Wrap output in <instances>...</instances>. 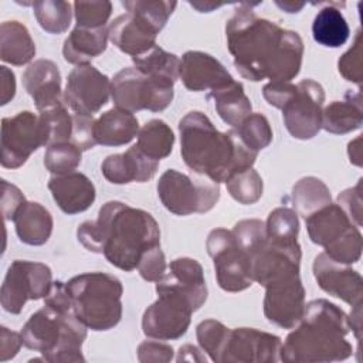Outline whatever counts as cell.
Masks as SVG:
<instances>
[{
    "label": "cell",
    "instance_id": "6da1fadb",
    "mask_svg": "<svg viewBox=\"0 0 363 363\" xmlns=\"http://www.w3.org/2000/svg\"><path fill=\"white\" fill-rule=\"evenodd\" d=\"M227 48L234 67L248 81L291 82L302 67L303 41L296 31L258 17L242 3L225 23Z\"/></svg>",
    "mask_w": 363,
    "mask_h": 363
},
{
    "label": "cell",
    "instance_id": "7a4b0ae2",
    "mask_svg": "<svg viewBox=\"0 0 363 363\" xmlns=\"http://www.w3.org/2000/svg\"><path fill=\"white\" fill-rule=\"evenodd\" d=\"M77 238L88 251L104 254L109 264L130 272L147 250L160 245V228L150 213L122 201H108L95 221L78 227Z\"/></svg>",
    "mask_w": 363,
    "mask_h": 363
},
{
    "label": "cell",
    "instance_id": "3957f363",
    "mask_svg": "<svg viewBox=\"0 0 363 363\" xmlns=\"http://www.w3.org/2000/svg\"><path fill=\"white\" fill-rule=\"evenodd\" d=\"M179 133L180 153L186 166L218 184L252 167L258 156L240 140L234 129L220 132L200 111H191L180 119Z\"/></svg>",
    "mask_w": 363,
    "mask_h": 363
},
{
    "label": "cell",
    "instance_id": "277c9868",
    "mask_svg": "<svg viewBox=\"0 0 363 363\" xmlns=\"http://www.w3.org/2000/svg\"><path fill=\"white\" fill-rule=\"evenodd\" d=\"M281 349V362L329 363L352 356L353 347L346 336L352 332L349 316L328 299L305 303L302 319Z\"/></svg>",
    "mask_w": 363,
    "mask_h": 363
},
{
    "label": "cell",
    "instance_id": "5b68a950",
    "mask_svg": "<svg viewBox=\"0 0 363 363\" xmlns=\"http://www.w3.org/2000/svg\"><path fill=\"white\" fill-rule=\"evenodd\" d=\"M20 335L23 345L41 353L44 362H85L82 343L86 337V326L72 311L57 312L44 305L28 318Z\"/></svg>",
    "mask_w": 363,
    "mask_h": 363
},
{
    "label": "cell",
    "instance_id": "8992f818",
    "mask_svg": "<svg viewBox=\"0 0 363 363\" xmlns=\"http://www.w3.org/2000/svg\"><path fill=\"white\" fill-rule=\"evenodd\" d=\"M72 312L91 330H109L122 318V282L106 272H85L65 282Z\"/></svg>",
    "mask_w": 363,
    "mask_h": 363
},
{
    "label": "cell",
    "instance_id": "52a82bcc",
    "mask_svg": "<svg viewBox=\"0 0 363 363\" xmlns=\"http://www.w3.org/2000/svg\"><path fill=\"white\" fill-rule=\"evenodd\" d=\"M174 81L147 75L135 67L121 69L111 82V96L116 108L138 112L147 109L152 112L164 111L173 101Z\"/></svg>",
    "mask_w": 363,
    "mask_h": 363
},
{
    "label": "cell",
    "instance_id": "ba28073f",
    "mask_svg": "<svg viewBox=\"0 0 363 363\" xmlns=\"http://www.w3.org/2000/svg\"><path fill=\"white\" fill-rule=\"evenodd\" d=\"M157 196L162 204L176 216L207 213L220 199V184L206 176L193 179L169 169L157 182Z\"/></svg>",
    "mask_w": 363,
    "mask_h": 363
},
{
    "label": "cell",
    "instance_id": "9c48e42d",
    "mask_svg": "<svg viewBox=\"0 0 363 363\" xmlns=\"http://www.w3.org/2000/svg\"><path fill=\"white\" fill-rule=\"evenodd\" d=\"M52 286V272L48 265L27 259H14L7 268L0 289L1 308L18 315L26 302L45 298Z\"/></svg>",
    "mask_w": 363,
    "mask_h": 363
},
{
    "label": "cell",
    "instance_id": "30bf717a",
    "mask_svg": "<svg viewBox=\"0 0 363 363\" xmlns=\"http://www.w3.org/2000/svg\"><path fill=\"white\" fill-rule=\"evenodd\" d=\"M207 252L213 259L217 284L227 292H241L254 282L251 261L235 241L233 231L214 228L206 241Z\"/></svg>",
    "mask_w": 363,
    "mask_h": 363
},
{
    "label": "cell",
    "instance_id": "8fae6325",
    "mask_svg": "<svg viewBox=\"0 0 363 363\" xmlns=\"http://www.w3.org/2000/svg\"><path fill=\"white\" fill-rule=\"evenodd\" d=\"M323 86L313 79H302L281 108L284 125L292 138L308 140L322 129Z\"/></svg>",
    "mask_w": 363,
    "mask_h": 363
},
{
    "label": "cell",
    "instance_id": "7c38bea8",
    "mask_svg": "<svg viewBox=\"0 0 363 363\" xmlns=\"http://www.w3.org/2000/svg\"><path fill=\"white\" fill-rule=\"evenodd\" d=\"M193 312L191 303L183 295L157 291V299L142 316V330L150 339L176 340L187 332Z\"/></svg>",
    "mask_w": 363,
    "mask_h": 363
},
{
    "label": "cell",
    "instance_id": "4fadbf2b",
    "mask_svg": "<svg viewBox=\"0 0 363 363\" xmlns=\"http://www.w3.org/2000/svg\"><path fill=\"white\" fill-rule=\"evenodd\" d=\"M1 166L21 167L30 155L44 145L40 118L30 111L1 119Z\"/></svg>",
    "mask_w": 363,
    "mask_h": 363
},
{
    "label": "cell",
    "instance_id": "5bb4252c",
    "mask_svg": "<svg viewBox=\"0 0 363 363\" xmlns=\"http://www.w3.org/2000/svg\"><path fill=\"white\" fill-rule=\"evenodd\" d=\"M111 79L95 67L78 65L68 78L62 95L64 104L74 113L94 115L105 106L111 98Z\"/></svg>",
    "mask_w": 363,
    "mask_h": 363
},
{
    "label": "cell",
    "instance_id": "9a60e30c",
    "mask_svg": "<svg viewBox=\"0 0 363 363\" xmlns=\"http://www.w3.org/2000/svg\"><path fill=\"white\" fill-rule=\"evenodd\" d=\"M279 336L254 328L230 329L220 363H277L281 362Z\"/></svg>",
    "mask_w": 363,
    "mask_h": 363
},
{
    "label": "cell",
    "instance_id": "2e32d148",
    "mask_svg": "<svg viewBox=\"0 0 363 363\" xmlns=\"http://www.w3.org/2000/svg\"><path fill=\"white\" fill-rule=\"evenodd\" d=\"M301 245L295 242H277L265 238L251 261L252 279L261 286L299 274Z\"/></svg>",
    "mask_w": 363,
    "mask_h": 363
},
{
    "label": "cell",
    "instance_id": "e0dca14e",
    "mask_svg": "<svg viewBox=\"0 0 363 363\" xmlns=\"http://www.w3.org/2000/svg\"><path fill=\"white\" fill-rule=\"evenodd\" d=\"M303 311L305 288L299 274L265 286L264 315L271 323L282 329H294L302 319Z\"/></svg>",
    "mask_w": 363,
    "mask_h": 363
},
{
    "label": "cell",
    "instance_id": "ac0fdd59",
    "mask_svg": "<svg viewBox=\"0 0 363 363\" xmlns=\"http://www.w3.org/2000/svg\"><path fill=\"white\" fill-rule=\"evenodd\" d=\"M313 277L322 291L342 299L352 308L362 306L363 279L350 265L340 264L320 252L313 259Z\"/></svg>",
    "mask_w": 363,
    "mask_h": 363
},
{
    "label": "cell",
    "instance_id": "d6986e66",
    "mask_svg": "<svg viewBox=\"0 0 363 363\" xmlns=\"http://www.w3.org/2000/svg\"><path fill=\"white\" fill-rule=\"evenodd\" d=\"M157 291H173L183 295L196 312L203 306L208 295L201 264L189 257L173 259L167 265L166 274L156 282Z\"/></svg>",
    "mask_w": 363,
    "mask_h": 363
},
{
    "label": "cell",
    "instance_id": "ffe728a7",
    "mask_svg": "<svg viewBox=\"0 0 363 363\" xmlns=\"http://www.w3.org/2000/svg\"><path fill=\"white\" fill-rule=\"evenodd\" d=\"M179 78L193 92L214 91L234 81L227 68L216 57L203 51H187L183 54Z\"/></svg>",
    "mask_w": 363,
    "mask_h": 363
},
{
    "label": "cell",
    "instance_id": "44dd1931",
    "mask_svg": "<svg viewBox=\"0 0 363 363\" xmlns=\"http://www.w3.org/2000/svg\"><path fill=\"white\" fill-rule=\"evenodd\" d=\"M108 34L116 48L130 57H138L156 45L159 31L145 17L128 11L111 21Z\"/></svg>",
    "mask_w": 363,
    "mask_h": 363
},
{
    "label": "cell",
    "instance_id": "7402d4cb",
    "mask_svg": "<svg viewBox=\"0 0 363 363\" xmlns=\"http://www.w3.org/2000/svg\"><path fill=\"white\" fill-rule=\"evenodd\" d=\"M159 162L147 157L138 149L136 145L125 153L109 155L101 164L104 177L113 184L145 183L149 182L157 172Z\"/></svg>",
    "mask_w": 363,
    "mask_h": 363
},
{
    "label": "cell",
    "instance_id": "603a6c76",
    "mask_svg": "<svg viewBox=\"0 0 363 363\" xmlns=\"http://www.w3.org/2000/svg\"><path fill=\"white\" fill-rule=\"evenodd\" d=\"M48 190L61 211L69 216L88 210L96 197L94 183L81 172L54 174Z\"/></svg>",
    "mask_w": 363,
    "mask_h": 363
},
{
    "label": "cell",
    "instance_id": "cb8c5ba5",
    "mask_svg": "<svg viewBox=\"0 0 363 363\" xmlns=\"http://www.w3.org/2000/svg\"><path fill=\"white\" fill-rule=\"evenodd\" d=\"M23 85L40 111L62 102L61 74L58 65L51 60H37L23 72Z\"/></svg>",
    "mask_w": 363,
    "mask_h": 363
},
{
    "label": "cell",
    "instance_id": "d4e9b609",
    "mask_svg": "<svg viewBox=\"0 0 363 363\" xmlns=\"http://www.w3.org/2000/svg\"><path fill=\"white\" fill-rule=\"evenodd\" d=\"M308 235L312 242L325 250L333 247L356 227L337 203H330L305 218Z\"/></svg>",
    "mask_w": 363,
    "mask_h": 363
},
{
    "label": "cell",
    "instance_id": "484cf974",
    "mask_svg": "<svg viewBox=\"0 0 363 363\" xmlns=\"http://www.w3.org/2000/svg\"><path fill=\"white\" fill-rule=\"evenodd\" d=\"M109 40L108 27L82 28L77 27L69 33L62 45L64 60L74 65H86L106 50Z\"/></svg>",
    "mask_w": 363,
    "mask_h": 363
},
{
    "label": "cell",
    "instance_id": "4316f807",
    "mask_svg": "<svg viewBox=\"0 0 363 363\" xmlns=\"http://www.w3.org/2000/svg\"><path fill=\"white\" fill-rule=\"evenodd\" d=\"M95 140L102 146H122L139 133V123L132 112L112 108L95 119Z\"/></svg>",
    "mask_w": 363,
    "mask_h": 363
},
{
    "label": "cell",
    "instance_id": "83f0119b",
    "mask_svg": "<svg viewBox=\"0 0 363 363\" xmlns=\"http://www.w3.org/2000/svg\"><path fill=\"white\" fill-rule=\"evenodd\" d=\"M13 223L20 241L34 247L45 244L50 240L54 227L51 213L35 201H26L16 214Z\"/></svg>",
    "mask_w": 363,
    "mask_h": 363
},
{
    "label": "cell",
    "instance_id": "f1b7e54d",
    "mask_svg": "<svg viewBox=\"0 0 363 363\" xmlns=\"http://www.w3.org/2000/svg\"><path fill=\"white\" fill-rule=\"evenodd\" d=\"M363 123L360 91H349L343 101H333L322 109V129L333 135H345Z\"/></svg>",
    "mask_w": 363,
    "mask_h": 363
},
{
    "label": "cell",
    "instance_id": "f546056e",
    "mask_svg": "<svg viewBox=\"0 0 363 363\" xmlns=\"http://www.w3.org/2000/svg\"><path fill=\"white\" fill-rule=\"evenodd\" d=\"M207 98L214 101L218 116L231 128L240 126L252 113L251 101L245 95L242 84L235 79L218 89L210 91Z\"/></svg>",
    "mask_w": 363,
    "mask_h": 363
},
{
    "label": "cell",
    "instance_id": "4dcf8cb0",
    "mask_svg": "<svg viewBox=\"0 0 363 363\" xmlns=\"http://www.w3.org/2000/svg\"><path fill=\"white\" fill-rule=\"evenodd\" d=\"M35 55V44L30 31L20 21H3L0 26V58L11 65L21 67Z\"/></svg>",
    "mask_w": 363,
    "mask_h": 363
},
{
    "label": "cell",
    "instance_id": "1f68e13d",
    "mask_svg": "<svg viewBox=\"0 0 363 363\" xmlns=\"http://www.w3.org/2000/svg\"><path fill=\"white\" fill-rule=\"evenodd\" d=\"M312 35L318 44L329 48H337L349 40V24L335 3L326 4L316 13L312 23Z\"/></svg>",
    "mask_w": 363,
    "mask_h": 363
},
{
    "label": "cell",
    "instance_id": "d6a6232c",
    "mask_svg": "<svg viewBox=\"0 0 363 363\" xmlns=\"http://www.w3.org/2000/svg\"><path fill=\"white\" fill-rule=\"evenodd\" d=\"M292 203L295 213L303 218L332 203L329 187L318 177L306 176L299 179L292 187Z\"/></svg>",
    "mask_w": 363,
    "mask_h": 363
},
{
    "label": "cell",
    "instance_id": "836d02e7",
    "mask_svg": "<svg viewBox=\"0 0 363 363\" xmlns=\"http://www.w3.org/2000/svg\"><path fill=\"white\" fill-rule=\"evenodd\" d=\"M174 145V133L162 119H152L145 123L138 133L136 146L147 157L160 162L167 157Z\"/></svg>",
    "mask_w": 363,
    "mask_h": 363
},
{
    "label": "cell",
    "instance_id": "e575fe53",
    "mask_svg": "<svg viewBox=\"0 0 363 363\" xmlns=\"http://www.w3.org/2000/svg\"><path fill=\"white\" fill-rule=\"evenodd\" d=\"M38 118L44 135V145L47 147L54 143L71 142L72 115L68 112L64 102L40 111Z\"/></svg>",
    "mask_w": 363,
    "mask_h": 363
},
{
    "label": "cell",
    "instance_id": "d590c367",
    "mask_svg": "<svg viewBox=\"0 0 363 363\" xmlns=\"http://www.w3.org/2000/svg\"><path fill=\"white\" fill-rule=\"evenodd\" d=\"M132 61L133 67L143 74L164 77L174 82L179 79L180 58L159 45H155L142 55L132 57Z\"/></svg>",
    "mask_w": 363,
    "mask_h": 363
},
{
    "label": "cell",
    "instance_id": "8d00e7d4",
    "mask_svg": "<svg viewBox=\"0 0 363 363\" xmlns=\"http://www.w3.org/2000/svg\"><path fill=\"white\" fill-rule=\"evenodd\" d=\"M34 16L40 27L50 34H62L72 18L71 4L64 0H40L33 3Z\"/></svg>",
    "mask_w": 363,
    "mask_h": 363
},
{
    "label": "cell",
    "instance_id": "74e56055",
    "mask_svg": "<svg viewBox=\"0 0 363 363\" xmlns=\"http://www.w3.org/2000/svg\"><path fill=\"white\" fill-rule=\"evenodd\" d=\"M225 187L235 201L248 206L257 203L261 199L264 183L258 172L250 167L247 170L233 174L225 182Z\"/></svg>",
    "mask_w": 363,
    "mask_h": 363
},
{
    "label": "cell",
    "instance_id": "f35d334b",
    "mask_svg": "<svg viewBox=\"0 0 363 363\" xmlns=\"http://www.w3.org/2000/svg\"><path fill=\"white\" fill-rule=\"evenodd\" d=\"M267 238L277 242H295L298 241L299 220L298 214L288 207L274 208L265 223Z\"/></svg>",
    "mask_w": 363,
    "mask_h": 363
},
{
    "label": "cell",
    "instance_id": "ab89813d",
    "mask_svg": "<svg viewBox=\"0 0 363 363\" xmlns=\"http://www.w3.org/2000/svg\"><path fill=\"white\" fill-rule=\"evenodd\" d=\"M233 129L240 140L255 153L265 149L274 136L271 125L262 113H251L240 126Z\"/></svg>",
    "mask_w": 363,
    "mask_h": 363
},
{
    "label": "cell",
    "instance_id": "60d3db41",
    "mask_svg": "<svg viewBox=\"0 0 363 363\" xmlns=\"http://www.w3.org/2000/svg\"><path fill=\"white\" fill-rule=\"evenodd\" d=\"M228 335L230 329L216 319L201 320L196 328V336L201 350L206 352L216 363H220L221 360V353L227 343Z\"/></svg>",
    "mask_w": 363,
    "mask_h": 363
},
{
    "label": "cell",
    "instance_id": "b9f144b4",
    "mask_svg": "<svg viewBox=\"0 0 363 363\" xmlns=\"http://www.w3.org/2000/svg\"><path fill=\"white\" fill-rule=\"evenodd\" d=\"M81 163V150L71 142L54 143L44 153V166L52 174L75 172Z\"/></svg>",
    "mask_w": 363,
    "mask_h": 363
},
{
    "label": "cell",
    "instance_id": "7bdbcfd3",
    "mask_svg": "<svg viewBox=\"0 0 363 363\" xmlns=\"http://www.w3.org/2000/svg\"><path fill=\"white\" fill-rule=\"evenodd\" d=\"M122 6L126 11L145 17L157 31H160L166 26L177 3L164 0H125L122 1Z\"/></svg>",
    "mask_w": 363,
    "mask_h": 363
},
{
    "label": "cell",
    "instance_id": "ee69618b",
    "mask_svg": "<svg viewBox=\"0 0 363 363\" xmlns=\"http://www.w3.org/2000/svg\"><path fill=\"white\" fill-rule=\"evenodd\" d=\"M231 231L240 248L245 252L250 261H252V257L267 238L265 223L257 218H247L238 221Z\"/></svg>",
    "mask_w": 363,
    "mask_h": 363
},
{
    "label": "cell",
    "instance_id": "f6af8a7d",
    "mask_svg": "<svg viewBox=\"0 0 363 363\" xmlns=\"http://www.w3.org/2000/svg\"><path fill=\"white\" fill-rule=\"evenodd\" d=\"M74 16L77 27L99 28L106 26L112 13V3L102 1H74Z\"/></svg>",
    "mask_w": 363,
    "mask_h": 363
},
{
    "label": "cell",
    "instance_id": "bcb514c9",
    "mask_svg": "<svg viewBox=\"0 0 363 363\" xmlns=\"http://www.w3.org/2000/svg\"><path fill=\"white\" fill-rule=\"evenodd\" d=\"M339 74L350 82L362 84V31L357 30L353 45L337 61Z\"/></svg>",
    "mask_w": 363,
    "mask_h": 363
},
{
    "label": "cell",
    "instance_id": "7dc6e473",
    "mask_svg": "<svg viewBox=\"0 0 363 363\" xmlns=\"http://www.w3.org/2000/svg\"><path fill=\"white\" fill-rule=\"evenodd\" d=\"M138 271L140 277L147 282H157L167 271L166 258L160 245L147 250L138 264Z\"/></svg>",
    "mask_w": 363,
    "mask_h": 363
},
{
    "label": "cell",
    "instance_id": "c3c4849f",
    "mask_svg": "<svg viewBox=\"0 0 363 363\" xmlns=\"http://www.w3.org/2000/svg\"><path fill=\"white\" fill-rule=\"evenodd\" d=\"M94 128L95 119L92 115L72 113L71 143H74L81 152L92 149L96 145Z\"/></svg>",
    "mask_w": 363,
    "mask_h": 363
},
{
    "label": "cell",
    "instance_id": "681fc988",
    "mask_svg": "<svg viewBox=\"0 0 363 363\" xmlns=\"http://www.w3.org/2000/svg\"><path fill=\"white\" fill-rule=\"evenodd\" d=\"M362 180L357 182L354 187L343 190L337 196V204L342 207V210L346 213V216L350 218V221L356 225H362Z\"/></svg>",
    "mask_w": 363,
    "mask_h": 363
},
{
    "label": "cell",
    "instance_id": "f907efd6",
    "mask_svg": "<svg viewBox=\"0 0 363 363\" xmlns=\"http://www.w3.org/2000/svg\"><path fill=\"white\" fill-rule=\"evenodd\" d=\"M138 360L142 363H160L173 360V347L167 343L155 340H145L138 346Z\"/></svg>",
    "mask_w": 363,
    "mask_h": 363
},
{
    "label": "cell",
    "instance_id": "816d5d0a",
    "mask_svg": "<svg viewBox=\"0 0 363 363\" xmlns=\"http://www.w3.org/2000/svg\"><path fill=\"white\" fill-rule=\"evenodd\" d=\"M1 210L6 220H14L18 210L27 201L20 189L14 184H10L7 180H1Z\"/></svg>",
    "mask_w": 363,
    "mask_h": 363
},
{
    "label": "cell",
    "instance_id": "f5cc1de1",
    "mask_svg": "<svg viewBox=\"0 0 363 363\" xmlns=\"http://www.w3.org/2000/svg\"><path fill=\"white\" fill-rule=\"evenodd\" d=\"M295 88H296V85H294L291 82H285V81L268 82L262 88V95L269 105L281 109L284 106V104L289 99V96L294 94Z\"/></svg>",
    "mask_w": 363,
    "mask_h": 363
},
{
    "label": "cell",
    "instance_id": "db71d44e",
    "mask_svg": "<svg viewBox=\"0 0 363 363\" xmlns=\"http://www.w3.org/2000/svg\"><path fill=\"white\" fill-rule=\"evenodd\" d=\"M44 305L52 308L57 312H69L72 311L71 298L67 291V285L62 281H54L48 295L44 298Z\"/></svg>",
    "mask_w": 363,
    "mask_h": 363
},
{
    "label": "cell",
    "instance_id": "11a10c76",
    "mask_svg": "<svg viewBox=\"0 0 363 363\" xmlns=\"http://www.w3.org/2000/svg\"><path fill=\"white\" fill-rule=\"evenodd\" d=\"M23 345L21 335L7 329L6 326L0 328V362H7L13 359Z\"/></svg>",
    "mask_w": 363,
    "mask_h": 363
},
{
    "label": "cell",
    "instance_id": "9f6ffc18",
    "mask_svg": "<svg viewBox=\"0 0 363 363\" xmlns=\"http://www.w3.org/2000/svg\"><path fill=\"white\" fill-rule=\"evenodd\" d=\"M16 95V77L11 69L0 67V104L6 105Z\"/></svg>",
    "mask_w": 363,
    "mask_h": 363
},
{
    "label": "cell",
    "instance_id": "6f0895ef",
    "mask_svg": "<svg viewBox=\"0 0 363 363\" xmlns=\"http://www.w3.org/2000/svg\"><path fill=\"white\" fill-rule=\"evenodd\" d=\"M177 362L186 360V362H206L204 354L200 353V350L193 345H183L179 349V356L176 357Z\"/></svg>",
    "mask_w": 363,
    "mask_h": 363
},
{
    "label": "cell",
    "instance_id": "680465c9",
    "mask_svg": "<svg viewBox=\"0 0 363 363\" xmlns=\"http://www.w3.org/2000/svg\"><path fill=\"white\" fill-rule=\"evenodd\" d=\"M305 3H281V1H277V6H279L281 9H284L286 13H298L302 7H303Z\"/></svg>",
    "mask_w": 363,
    "mask_h": 363
}]
</instances>
